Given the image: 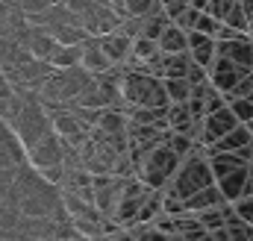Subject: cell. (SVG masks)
<instances>
[{
  "label": "cell",
  "instance_id": "cell-14",
  "mask_svg": "<svg viewBox=\"0 0 253 241\" xmlns=\"http://www.w3.org/2000/svg\"><path fill=\"white\" fill-rule=\"evenodd\" d=\"M97 39H100L106 56L115 62V65H124V62L132 56V36H126L121 27L112 30V33H106V36H97Z\"/></svg>",
  "mask_w": 253,
  "mask_h": 241
},
{
  "label": "cell",
  "instance_id": "cell-25",
  "mask_svg": "<svg viewBox=\"0 0 253 241\" xmlns=\"http://www.w3.org/2000/svg\"><path fill=\"white\" fill-rule=\"evenodd\" d=\"M227 100H236V97H253V74H245L239 82H236V88L230 91V94H224Z\"/></svg>",
  "mask_w": 253,
  "mask_h": 241
},
{
  "label": "cell",
  "instance_id": "cell-16",
  "mask_svg": "<svg viewBox=\"0 0 253 241\" xmlns=\"http://www.w3.org/2000/svg\"><path fill=\"white\" fill-rule=\"evenodd\" d=\"M221 203H230L224 194H221V188H218V182H212V185H206V188H200V191H194L191 197H186V212H203V209H212V206H221Z\"/></svg>",
  "mask_w": 253,
  "mask_h": 241
},
{
  "label": "cell",
  "instance_id": "cell-10",
  "mask_svg": "<svg viewBox=\"0 0 253 241\" xmlns=\"http://www.w3.org/2000/svg\"><path fill=\"white\" fill-rule=\"evenodd\" d=\"M218 56L233 59L242 71H253V36L251 33H242L236 39L218 41Z\"/></svg>",
  "mask_w": 253,
  "mask_h": 241
},
{
  "label": "cell",
  "instance_id": "cell-17",
  "mask_svg": "<svg viewBox=\"0 0 253 241\" xmlns=\"http://www.w3.org/2000/svg\"><path fill=\"white\" fill-rule=\"evenodd\" d=\"M159 50L162 53H186L189 50V30H183L180 24H168L165 33L159 36Z\"/></svg>",
  "mask_w": 253,
  "mask_h": 241
},
{
  "label": "cell",
  "instance_id": "cell-2",
  "mask_svg": "<svg viewBox=\"0 0 253 241\" xmlns=\"http://www.w3.org/2000/svg\"><path fill=\"white\" fill-rule=\"evenodd\" d=\"M121 94H124V112L141 109V106H168L171 103L168 91H165V80L150 71H135V68H124Z\"/></svg>",
  "mask_w": 253,
  "mask_h": 241
},
{
  "label": "cell",
  "instance_id": "cell-23",
  "mask_svg": "<svg viewBox=\"0 0 253 241\" xmlns=\"http://www.w3.org/2000/svg\"><path fill=\"white\" fill-rule=\"evenodd\" d=\"M230 109L236 112V118L242 123H251L253 120V97H236V100H227Z\"/></svg>",
  "mask_w": 253,
  "mask_h": 241
},
{
  "label": "cell",
  "instance_id": "cell-29",
  "mask_svg": "<svg viewBox=\"0 0 253 241\" xmlns=\"http://www.w3.org/2000/svg\"><path fill=\"white\" fill-rule=\"evenodd\" d=\"M15 9H21V0H0V21H3L9 12H15Z\"/></svg>",
  "mask_w": 253,
  "mask_h": 241
},
{
  "label": "cell",
  "instance_id": "cell-32",
  "mask_svg": "<svg viewBox=\"0 0 253 241\" xmlns=\"http://www.w3.org/2000/svg\"><path fill=\"white\" fill-rule=\"evenodd\" d=\"M248 33H251V36H253V21H251V30H248Z\"/></svg>",
  "mask_w": 253,
  "mask_h": 241
},
{
  "label": "cell",
  "instance_id": "cell-24",
  "mask_svg": "<svg viewBox=\"0 0 253 241\" xmlns=\"http://www.w3.org/2000/svg\"><path fill=\"white\" fill-rule=\"evenodd\" d=\"M221 24H224V21H218L212 12H200V18H197V27H194V30H200V33H206V36H215V39H218Z\"/></svg>",
  "mask_w": 253,
  "mask_h": 241
},
{
  "label": "cell",
  "instance_id": "cell-1",
  "mask_svg": "<svg viewBox=\"0 0 253 241\" xmlns=\"http://www.w3.org/2000/svg\"><path fill=\"white\" fill-rule=\"evenodd\" d=\"M9 197H12L15 209L21 215H27V218H50V215H59L65 209L62 188L56 182H50L36 165H30V162H24L15 171Z\"/></svg>",
  "mask_w": 253,
  "mask_h": 241
},
{
  "label": "cell",
  "instance_id": "cell-19",
  "mask_svg": "<svg viewBox=\"0 0 253 241\" xmlns=\"http://www.w3.org/2000/svg\"><path fill=\"white\" fill-rule=\"evenodd\" d=\"M83 62V44H59L50 56L53 68H74Z\"/></svg>",
  "mask_w": 253,
  "mask_h": 241
},
{
  "label": "cell",
  "instance_id": "cell-13",
  "mask_svg": "<svg viewBox=\"0 0 253 241\" xmlns=\"http://www.w3.org/2000/svg\"><path fill=\"white\" fill-rule=\"evenodd\" d=\"M88 74H106V71H112L115 68V62L106 56V50H103V44H100V39L97 36H88L85 41H83V62H80Z\"/></svg>",
  "mask_w": 253,
  "mask_h": 241
},
{
  "label": "cell",
  "instance_id": "cell-15",
  "mask_svg": "<svg viewBox=\"0 0 253 241\" xmlns=\"http://www.w3.org/2000/svg\"><path fill=\"white\" fill-rule=\"evenodd\" d=\"M248 174H251V165H242V168H236V171H230V174H224L218 182V188H221V194L230 200V203H236L239 197H245L248 194Z\"/></svg>",
  "mask_w": 253,
  "mask_h": 241
},
{
  "label": "cell",
  "instance_id": "cell-5",
  "mask_svg": "<svg viewBox=\"0 0 253 241\" xmlns=\"http://www.w3.org/2000/svg\"><path fill=\"white\" fill-rule=\"evenodd\" d=\"M212 182H215V174H212L206 147H200V150H194L191 156H186V159L180 162L177 177L168 182L162 191H174V194H180V197L186 200L194 191H200V188H206V185H212Z\"/></svg>",
  "mask_w": 253,
  "mask_h": 241
},
{
  "label": "cell",
  "instance_id": "cell-18",
  "mask_svg": "<svg viewBox=\"0 0 253 241\" xmlns=\"http://www.w3.org/2000/svg\"><path fill=\"white\" fill-rule=\"evenodd\" d=\"M253 141V132L248 123H239L236 129H230L218 144H212V150H230V153H239V150H245L248 144Z\"/></svg>",
  "mask_w": 253,
  "mask_h": 241
},
{
  "label": "cell",
  "instance_id": "cell-21",
  "mask_svg": "<svg viewBox=\"0 0 253 241\" xmlns=\"http://www.w3.org/2000/svg\"><path fill=\"white\" fill-rule=\"evenodd\" d=\"M191 85L186 77H168L165 80V91H168V100L171 103H189L191 100Z\"/></svg>",
  "mask_w": 253,
  "mask_h": 241
},
{
  "label": "cell",
  "instance_id": "cell-11",
  "mask_svg": "<svg viewBox=\"0 0 253 241\" xmlns=\"http://www.w3.org/2000/svg\"><path fill=\"white\" fill-rule=\"evenodd\" d=\"M245 74H253V71H242V68H239L233 59L218 56V59H215V65L209 68V82H212L221 94H230V91L236 88V82H239Z\"/></svg>",
  "mask_w": 253,
  "mask_h": 241
},
{
  "label": "cell",
  "instance_id": "cell-33",
  "mask_svg": "<svg viewBox=\"0 0 253 241\" xmlns=\"http://www.w3.org/2000/svg\"><path fill=\"white\" fill-rule=\"evenodd\" d=\"M248 126H251V132H253V120H251V123H248Z\"/></svg>",
  "mask_w": 253,
  "mask_h": 241
},
{
  "label": "cell",
  "instance_id": "cell-8",
  "mask_svg": "<svg viewBox=\"0 0 253 241\" xmlns=\"http://www.w3.org/2000/svg\"><path fill=\"white\" fill-rule=\"evenodd\" d=\"M27 162V147L18 132L0 118V171H15Z\"/></svg>",
  "mask_w": 253,
  "mask_h": 241
},
{
  "label": "cell",
  "instance_id": "cell-26",
  "mask_svg": "<svg viewBox=\"0 0 253 241\" xmlns=\"http://www.w3.org/2000/svg\"><path fill=\"white\" fill-rule=\"evenodd\" d=\"M233 206H236V215H239L242 221L253 224V194H245V197H239Z\"/></svg>",
  "mask_w": 253,
  "mask_h": 241
},
{
  "label": "cell",
  "instance_id": "cell-3",
  "mask_svg": "<svg viewBox=\"0 0 253 241\" xmlns=\"http://www.w3.org/2000/svg\"><path fill=\"white\" fill-rule=\"evenodd\" d=\"M94 85V74H88L83 65L74 68H53L47 82L42 85L39 97L44 103H77L88 88Z\"/></svg>",
  "mask_w": 253,
  "mask_h": 241
},
{
  "label": "cell",
  "instance_id": "cell-4",
  "mask_svg": "<svg viewBox=\"0 0 253 241\" xmlns=\"http://www.w3.org/2000/svg\"><path fill=\"white\" fill-rule=\"evenodd\" d=\"M180 153L171 147V141L165 138L162 144H156L147 156H141L138 162H135V177L144 182V185H150V188H165L168 182L177 177V171H180Z\"/></svg>",
  "mask_w": 253,
  "mask_h": 241
},
{
  "label": "cell",
  "instance_id": "cell-9",
  "mask_svg": "<svg viewBox=\"0 0 253 241\" xmlns=\"http://www.w3.org/2000/svg\"><path fill=\"white\" fill-rule=\"evenodd\" d=\"M242 120L236 118V112L230 109V103L224 106V109H218V112H209L206 118H203V147H212V144H218L230 129H236Z\"/></svg>",
  "mask_w": 253,
  "mask_h": 241
},
{
  "label": "cell",
  "instance_id": "cell-20",
  "mask_svg": "<svg viewBox=\"0 0 253 241\" xmlns=\"http://www.w3.org/2000/svg\"><path fill=\"white\" fill-rule=\"evenodd\" d=\"M191 65H194L191 50H186V53H165V80L168 77H189Z\"/></svg>",
  "mask_w": 253,
  "mask_h": 241
},
{
  "label": "cell",
  "instance_id": "cell-7",
  "mask_svg": "<svg viewBox=\"0 0 253 241\" xmlns=\"http://www.w3.org/2000/svg\"><path fill=\"white\" fill-rule=\"evenodd\" d=\"M27 162H30V165H36L39 171L53 168V165H65L62 135L53 129V132H47L44 138H39L33 147H27Z\"/></svg>",
  "mask_w": 253,
  "mask_h": 241
},
{
  "label": "cell",
  "instance_id": "cell-27",
  "mask_svg": "<svg viewBox=\"0 0 253 241\" xmlns=\"http://www.w3.org/2000/svg\"><path fill=\"white\" fill-rule=\"evenodd\" d=\"M236 3H239V0H209V9H206V12H212V15H215L218 21H224V18L230 15V9H233Z\"/></svg>",
  "mask_w": 253,
  "mask_h": 241
},
{
  "label": "cell",
  "instance_id": "cell-6",
  "mask_svg": "<svg viewBox=\"0 0 253 241\" xmlns=\"http://www.w3.org/2000/svg\"><path fill=\"white\" fill-rule=\"evenodd\" d=\"M65 3L80 18V24L85 27L88 36H106V33L118 30L124 21L109 0H65Z\"/></svg>",
  "mask_w": 253,
  "mask_h": 241
},
{
  "label": "cell",
  "instance_id": "cell-22",
  "mask_svg": "<svg viewBox=\"0 0 253 241\" xmlns=\"http://www.w3.org/2000/svg\"><path fill=\"white\" fill-rule=\"evenodd\" d=\"M224 24H227V27H233V30H239V33H248V30H251V18H248V12H245L242 0L230 9V15L224 18Z\"/></svg>",
  "mask_w": 253,
  "mask_h": 241
},
{
  "label": "cell",
  "instance_id": "cell-30",
  "mask_svg": "<svg viewBox=\"0 0 253 241\" xmlns=\"http://www.w3.org/2000/svg\"><path fill=\"white\" fill-rule=\"evenodd\" d=\"M191 6H194V9H200V12H206V9H209V0H189Z\"/></svg>",
  "mask_w": 253,
  "mask_h": 241
},
{
  "label": "cell",
  "instance_id": "cell-28",
  "mask_svg": "<svg viewBox=\"0 0 253 241\" xmlns=\"http://www.w3.org/2000/svg\"><path fill=\"white\" fill-rule=\"evenodd\" d=\"M53 3H59V0H21V9H24L27 15H36V12H44V9L53 6Z\"/></svg>",
  "mask_w": 253,
  "mask_h": 241
},
{
  "label": "cell",
  "instance_id": "cell-31",
  "mask_svg": "<svg viewBox=\"0 0 253 241\" xmlns=\"http://www.w3.org/2000/svg\"><path fill=\"white\" fill-rule=\"evenodd\" d=\"M242 6H245V12H248V18L253 21V0H242Z\"/></svg>",
  "mask_w": 253,
  "mask_h": 241
},
{
  "label": "cell",
  "instance_id": "cell-12",
  "mask_svg": "<svg viewBox=\"0 0 253 241\" xmlns=\"http://www.w3.org/2000/svg\"><path fill=\"white\" fill-rule=\"evenodd\" d=\"M189 50H191V59L197 62L200 68H212L215 59H218V39L215 36H206L200 30H189Z\"/></svg>",
  "mask_w": 253,
  "mask_h": 241
}]
</instances>
